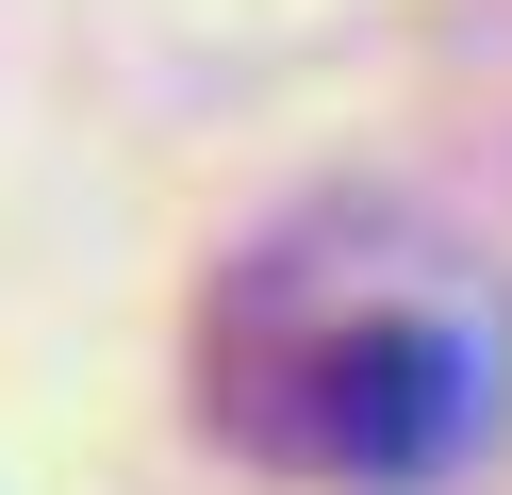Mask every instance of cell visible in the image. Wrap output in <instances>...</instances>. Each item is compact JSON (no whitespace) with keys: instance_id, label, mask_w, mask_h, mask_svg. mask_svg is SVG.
<instances>
[{"instance_id":"6da1fadb","label":"cell","mask_w":512,"mask_h":495,"mask_svg":"<svg viewBox=\"0 0 512 495\" xmlns=\"http://www.w3.org/2000/svg\"><path fill=\"white\" fill-rule=\"evenodd\" d=\"M215 396H232V429L265 462L397 495V479H446V462L479 446V413H496V330H479V297L430 281L413 248L314 231V248H281L265 281L232 297Z\"/></svg>"}]
</instances>
